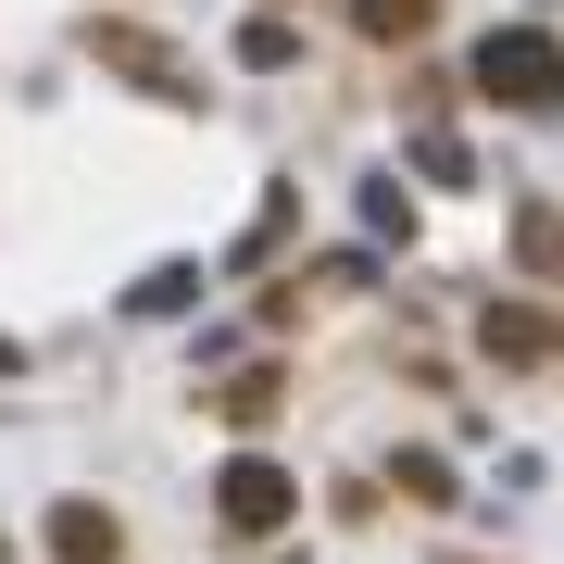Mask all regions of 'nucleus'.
<instances>
[{
	"label": "nucleus",
	"mask_w": 564,
	"mask_h": 564,
	"mask_svg": "<svg viewBox=\"0 0 564 564\" xmlns=\"http://www.w3.org/2000/svg\"><path fill=\"white\" fill-rule=\"evenodd\" d=\"M364 39H426V0H364Z\"/></svg>",
	"instance_id": "6"
},
{
	"label": "nucleus",
	"mask_w": 564,
	"mask_h": 564,
	"mask_svg": "<svg viewBox=\"0 0 564 564\" xmlns=\"http://www.w3.org/2000/svg\"><path fill=\"white\" fill-rule=\"evenodd\" d=\"M289 51H302V39H289V25H276V13H251V25H239V63H251V76H276V63H289Z\"/></svg>",
	"instance_id": "5"
},
{
	"label": "nucleus",
	"mask_w": 564,
	"mask_h": 564,
	"mask_svg": "<svg viewBox=\"0 0 564 564\" xmlns=\"http://www.w3.org/2000/svg\"><path fill=\"white\" fill-rule=\"evenodd\" d=\"M477 101L552 113V101H564V51L540 39V25H489V39H477Z\"/></svg>",
	"instance_id": "1"
},
{
	"label": "nucleus",
	"mask_w": 564,
	"mask_h": 564,
	"mask_svg": "<svg viewBox=\"0 0 564 564\" xmlns=\"http://www.w3.org/2000/svg\"><path fill=\"white\" fill-rule=\"evenodd\" d=\"M477 339L502 351V364H552V351H564V326H552L540 302H489V326H477Z\"/></svg>",
	"instance_id": "3"
},
{
	"label": "nucleus",
	"mask_w": 564,
	"mask_h": 564,
	"mask_svg": "<svg viewBox=\"0 0 564 564\" xmlns=\"http://www.w3.org/2000/svg\"><path fill=\"white\" fill-rule=\"evenodd\" d=\"M51 552H63V564H113V552H126V527H113L101 502H63V514H51Z\"/></svg>",
	"instance_id": "4"
},
{
	"label": "nucleus",
	"mask_w": 564,
	"mask_h": 564,
	"mask_svg": "<svg viewBox=\"0 0 564 564\" xmlns=\"http://www.w3.org/2000/svg\"><path fill=\"white\" fill-rule=\"evenodd\" d=\"M214 402H226V426H263L276 414V377H239V389H214Z\"/></svg>",
	"instance_id": "7"
},
{
	"label": "nucleus",
	"mask_w": 564,
	"mask_h": 564,
	"mask_svg": "<svg viewBox=\"0 0 564 564\" xmlns=\"http://www.w3.org/2000/svg\"><path fill=\"white\" fill-rule=\"evenodd\" d=\"M214 514L239 527V540H276V527L302 514V477H289V464H263V452H239V464L214 477Z\"/></svg>",
	"instance_id": "2"
}]
</instances>
